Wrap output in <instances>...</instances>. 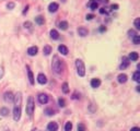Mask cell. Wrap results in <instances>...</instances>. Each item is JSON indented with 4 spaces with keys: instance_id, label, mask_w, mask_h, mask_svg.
Returning <instances> with one entry per match:
<instances>
[{
    "instance_id": "obj_15",
    "label": "cell",
    "mask_w": 140,
    "mask_h": 131,
    "mask_svg": "<svg viewBox=\"0 0 140 131\" xmlns=\"http://www.w3.org/2000/svg\"><path fill=\"white\" fill-rule=\"evenodd\" d=\"M58 50H59V53L62 54L64 56L68 55V48H67L66 46H64V45H60L59 47H58Z\"/></svg>"
},
{
    "instance_id": "obj_32",
    "label": "cell",
    "mask_w": 140,
    "mask_h": 131,
    "mask_svg": "<svg viewBox=\"0 0 140 131\" xmlns=\"http://www.w3.org/2000/svg\"><path fill=\"white\" fill-rule=\"evenodd\" d=\"M128 34H129V36H130V37H134L135 35H136V33H135L134 30H130V31L128 32Z\"/></svg>"
},
{
    "instance_id": "obj_8",
    "label": "cell",
    "mask_w": 140,
    "mask_h": 131,
    "mask_svg": "<svg viewBox=\"0 0 140 131\" xmlns=\"http://www.w3.org/2000/svg\"><path fill=\"white\" fill-rule=\"evenodd\" d=\"M37 51H38V48H37L36 46H32V47H30L27 49V54H29L30 56H35L37 54Z\"/></svg>"
},
{
    "instance_id": "obj_7",
    "label": "cell",
    "mask_w": 140,
    "mask_h": 131,
    "mask_svg": "<svg viewBox=\"0 0 140 131\" xmlns=\"http://www.w3.org/2000/svg\"><path fill=\"white\" fill-rule=\"evenodd\" d=\"M47 129L48 131H57L58 130V125H57V122H49L48 123V126H47Z\"/></svg>"
},
{
    "instance_id": "obj_11",
    "label": "cell",
    "mask_w": 140,
    "mask_h": 131,
    "mask_svg": "<svg viewBox=\"0 0 140 131\" xmlns=\"http://www.w3.org/2000/svg\"><path fill=\"white\" fill-rule=\"evenodd\" d=\"M58 3H56V2H52V3L49 4V7H48V10H49V12H56V11L58 10Z\"/></svg>"
},
{
    "instance_id": "obj_18",
    "label": "cell",
    "mask_w": 140,
    "mask_h": 131,
    "mask_svg": "<svg viewBox=\"0 0 140 131\" xmlns=\"http://www.w3.org/2000/svg\"><path fill=\"white\" fill-rule=\"evenodd\" d=\"M90 8H91V10H96V9L99 8V2H97V0H91Z\"/></svg>"
},
{
    "instance_id": "obj_37",
    "label": "cell",
    "mask_w": 140,
    "mask_h": 131,
    "mask_svg": "<svg viewBox=\"0 0 140 131\" xmlns=\"http://www.w3.org/2000/svg\"><path fill=\"white\" fill-rule=\"evenodd\" d=\"M100 13H101V14H104V13H106V10H105V8L100 9Z\"/></svg>"
},
{
    "instance_id": "obj_39",
    "label": "cell",
    "mask_w": 140,
    "mask_h": 131,
    "mask_svg": "<svg viewBox=\"0 0 140 131\" xmlns=\"http://www.w3.org/2000/svg\"><path fill=\"white\" fill-rule=\"evenodd\" d=\"M130 131H140V129L138 127H135V128H131V130Z\"/></svg>"
},
{
    "instance_id": "obj_13",
    "label": "cell",
    "mask_w": 140,
    "mask_h": 131,
    "mask_svg": "<svg viewBox=\"0 0 140 131\" xmlns=\"http://www.w3.org/2000/svg\"><path fill=\"white\" fill-rule=\"evenodd\" d=\"M14 96H13V94L11 92H7L6 94H4V100L6 102H12Z\"/></svg>"
},
{
    "instance_id": "obj_5",
    "label": "cell",
    "mask_w": 140,
    "mask_h": 131,
    "mask_svg": "<svg viewBox=\"0 0 140 131\" xmlns=\"http://www.w3.org/2000/svg\"><path fill=\"white\" fill-rule=\"evenodd\" d=\"M37 81H38L39 84H45L46 82H47V79H46V76L43 73H39L38 76H37Z\"/></svg>"
},
{
    "instance_id": "obj_23",
    "label": "cell",
    "mask_w": 140,
    "mask_h": 131,
    "mask_svg": "<svg viewBox=\"0 0 140 131\" xmlns=\"http://www.w3.org/2000/svg\"><path fill=\"white\" fill-rule=\"evenodd\" d=\"M62 92H64L65 94H68V93H69V85H68V83H64V84H62Z\"/></svg>"
},
{
    "instance_id": "obj_31",
    "label": "cell",
    "mask_w": 140,
    "mask_h": 131,
    "mask_svg": "<svg viewBox=\"0 0 140 131\" xmlns=\"http://www.w3.org/2000/svg\"><path fill=\"white\" fill-rule=\"evenodd\" d=\"M78 131H85L84 125H82V123H80V125H78Z\"/></svg>"
},
{
    "instance_id": "obj_20",
    "label": "cell",
    "mask_w": 140,
    "mask_h": 131,
    "mask_svg": "<svg viewBox=\"0 0 140 131\" xmlns=\"http://www.w3.org/2000/svg\"><path fill=\"white\" fill-rule=\"evenodd\" d=\"M43 53H44V55L48 56L50 53H52V47H50V46H48V45L44 46V48H43Z\"/></svg>"
},
{
    "instance_id": "obj_21",
    "label": "cell",
    "mask_w": 140,
    "mask_h": 131,
    "mask_svg": "<svg viewBox=\"0 0 140 131\" xmlns=\"http://www.w3.org/2000/svg\"><path fill=\"white\" fill-rule=\"evenodd\" d=\"M35 22H36L38 25H43L44 22H45V20H44L43 16H36V18H35Z\"/></svg>"
},
{
    "instance_id": "obj_16",
    "label": "cell",
    "mask_w": 140,
    "mask_h": 131,
    "mask_svg": "<svg viewBox=\"0 0 140 131\" xmlns=\"http://www.w3.org/2000/svg\"><path fill=\"white\" fill-rule=\"evenodd\" d=\"M117 80L119 83H126V81H127V76H126L125 73H120L119 76H117Z\"/></svg>"
},
{
    "instance_id": "obj_33",
    "label": "cell",
    "mask_w": 140,
    "mask_h": 131,
    "mask_svg": "<svg viewBox=\"0 0 140 131\" xmlns=\"http://www.w3.org/2000/svg\"><path fill=\"white\" fill-rule=\"evenodd\" d=\"M7 7H8V9H13L14 8V3H12V2H10V3L7 4Z\"/></svg>"
},
{
    "instance_id": "obj_22",
    "label": "cell",
    "mask_w": 140,
    "mask_h": 131,
    "mask_svg": "<svg viewBox=\"0 0 140 131\" xmlns=\"http://www.w3.org/2000/svg\"><path fill=\"white\" fill-rule=\"evenodd\" d=\"M59 29L67 30L68 29V22H66V21H61V22L59 23Z\"/></svg>"
},
{
    "instance_id": "obj_17",
    "label": "cell",
    "mask_w": 140,
    "mask_h": 131,
    "mask_svg": "<svg viewBox=\"0 0 140 131\" xmlns=\"http://www.w3.org/2000/svg\"><path fill=\"white\" fill-rule=\"evenodd\" d=\"M26 69H27V74H29V80H30V83L33 85L34 84V76H33V73H32V71H31V69H30V67L27 66L26 67Z\"/></svg>"
},
{
    "instance_id": "obj_29",
    "label": "cell",
    "mask_w": 140,
    "mask_h": 131,
    "mask_svg": "<svg viewBox=\"0 0 140 131\" xmlns=\"http://www.w3.org/2000/svg\"><path fill=\"white\" fill-rule=\"evenodd\" d=\"M135 26H136L137 30H140V19H136L135 20Z\"/></svg>"
},
{
    "instance_id": "obj_40",
    "label": "cell",
    "mask_w": 140,
    "mask_h": 131,
    "mask_svg": "<svg viewBox=\"0 0 140 131\" xmlns=\"http://www.w3.org/2000/svg\"><path fill=\"white\" fill-rule=\"evenodd\" d=\"M104 31H106V29L105 27H101V32H104Z\"/></svg>"
},
{
    "instance_id": "obj_25",
    "label": "cell",
    "mask_w": 140,
    "mask_h": 131,
    "mask_svg": "<svg viewBox=\"0 0 140 131\" xmlns=\"http://www.w3.org/2000/svg\"><path fill=\"white\" fill-rule=\"evenodd\" d=\"M134 80L136 82H139L140 81V71H136L134 73Z\"/></svg>"
},
{
    "instance_id": "obj_1",
    "label": "cell",
    "mask_w": 140,
    "mask_h": 131,
    "mask_svg": "<svg viewBox=\"0 0 140 131\" xmlns=\"http://www.w3.org/2000/svg\"><path fill=\"white\" fill-rule=\"evenodd\" d=\"M14 108H13V119L19 121L21 118V106H22V94L21 92L17 93L14 96Z\"/></svg>"
},
{
    "instance_id": "obj_12",
    "label": "cell",
    "mask_w": 140,
    "mask_h": 131,
    "mask_svg": "<svg viewBox=\"0 0 140 131\" xmlns=\"http://www.w3.org/2000/svg\"><path fill=\"white\" fill-rule=\"evenodd\" d=\"M138 58H139V55H138V53H130L129 54V56H128V59L129 60H131V61H137L138 60Z\"/></svg>"
},
{
    "instance_id": "obj_36",
    "label": "cell",
    "mask_w": 140,
    "mask_h": 131,
    "mask_svg": "<svg viewBox=\"0 0 140 131\" xmlns=\"http://www.w3.org/2000/svg\"><path fill=\"white\" fill-rule=\"evenodd\" d=\"M24 26H25V29H26V27H27V29H30V27H31V23H30V22H25Z\"/></svg>"
},
{
    "instance_id": "obj_28",
    "label": "cell",
    "mask_w": 140,
    "mask_h": 131,
    "mask_svg": "<svg viewBox=\"0 0 140 131\" xmlns=\"http://www.w3.org/2000/svg\"><path fill=\"white\" fill-rule=\"evenodd\" d=\"M0 114H1L2 116H7V115L9 114V109L8 108H1L0 109Z\"/></svg>"
},
{
    "instance_id": "obj_9",
    "label": "cell",
    "mask_w": 140,
    "mask_h": 131,
    "mask_svg": "<svg viewBox=\"0 0 140 131\" xmlns=\"http://www.w3.org/2000/svg\"><path fill=\"white\" fill-rule=\"evenodd\" d=\"M100 85H101V80H100V79H92V81H91V86H92L93 88L99 87Z\"/></svg>"
},
{
    "instance_id": "obj_38",
    "label": "cell",
    "mask_w": 140,
    "mask_h": 131,
    "mask_svg": "<svg viewBox=\"0 0 140 131\" xmlns=\"http://www.w3.org/2000/svg\"><path fill=\"white\" fill-rule=\"evenodd\" d=\"M3 76V68H0V79Z\"/></svg>"
},
{
    "instance_id": "obj_14",
    "label": "cell",
    "mask_w": 140,
    "mask_h": 131,
    "mask_svg": "<svg viewBox=\"0 0 140 131\" xmlns=\"http://www.w3.org/2000/svg\"><path fill=\"white\" fill-rule=\"evenodd\" d=\"M128 66H129V59L127 57H123V62L120 65V69H125Z\"/></svg>"
},
{
    "instance_id": "obj_26",
    "label": "cell",
    "mask_w": 140,
    "mask_h": 131,
    "mask_svg": "<svg viewBox=\"0 0 140 131\" xmlns=\"http://www.w3.org/2000/svg\"><path fill=\"white\" fill-rule=\"evenodd\" d=\"M72 129V123L68 121V122H66V126H65V131H71Z\"/></svg>"
},
{
    "instance_id": "obj_10",
    "label": "cell",
    "mask_w": 140,
    "mask_h": 131,
    "mask_svg": "<svg viewBox=\"0 0 140 131\" xmlns=\"http://www.w3.org/2000/svg\"><path fill=\"white\" fill-rule=\"evenodd\" d=\"M88 33H89L88 30L85 29V27H83V26H81V27H79V29H78V34L80 35V36H82V37L87 36Z\"/></svg>"
},
{
    "instance_id": "obj_19",
    "label": "cell",
    "mask_w": 140,
    "mask_h": 131,
    "mask_svg": "<svg viewBox=\"0 0 140 131\" xmlns=\"http://www.w3.org/2000/svg\"><path fill=\"white\" fill-rule=\"evenodd\" d=\"M50 37H52L53 39H58L59 38V33L56 31V30H52V31H50Z\"/></svg>"
},
{
    "instance_id": "obj_2",
    "label": "cell",
    "mask_w": 140,
    "mask_h": 131,
    "mask_svg": "<svg viewBox=\"0 0 140 131\" xmlns=\"http://www.w3.org/2000/svg\"><path fill=\"white\" fill-rule=\"evenodd\" d=\"M76 68H77V72L80 76H84L85 74V67L84 64L81 59H77L76 60Z\"/></svg>"
},
{
    "instance_id": "obj_34",
    "label": "cell",
    "mask_w": 140,
    "mask_h": 131,
    "mask_svg": "<svg viewBox=\"0 0 140 131\" xmlns=\"http://www.w3.org/2000/svg\"><path fill=\"white\" fill-rule=\"evenodd\" d=\"M93 18H94V15H93V14H87V16H85L87 20H92Z\"/></svg>"
},
{
    "instance_id": "obj_3",
    "label": "cell",
    "mask_w": 140,
    "mask_h": 131,
    "mask_svg": "<svg viewBox=\"0 0 140 131\" xmlns=\"http://www.w3.org/2000/svg\"><path fill=\"white\" fill-rule=\"evenodd\" d=\"M53 70L56 73H60L61 72V61L59 60L58 56H55L53 58Z\"/></svg>"
},
{
    "instance_id": "obj_30",
    "label": "cell",
    "mask_w": 140,
    "mask_h": 131,
    "mask_svg": "<svg viewBox=\"0 0 140 131\" xmlns=\"http://www.w3.org/2000/svg\"><path fill=\"white\" fill-rule=\"evenodd\" d=\"M45 114L48 115V116H52V115H54V110L50 108H47V109H45Z\"/></svg>"
},
{
    "instance_id": "obj_24",
    "label": "cell",
    "mask_w": 140,
    "mask_h": 131,
    "mask_svg": "<svg viewBox=\"0 0 140 131\" xmlns=\"http://www.w3.org/2000/svg\"><path fill=\"white\" fill-rule=\"evenodd\" d=\"M132 41H134L135 45H138V44L140 43V36L139 35H135V36L132 37Z\"/></svg>"
},
{
    "instance_id": "obj_6",
    "label": "cell",
    "mask_w": 140,
    "mask_h": 131,
    "mask_svg": "<svg viewBox=\"0 0 140 131\" xmlns=\"http://www.w3.org/2000/svg\"><path fill=\"white\" fill-rule=\"evenodd\" d=\"M38 102L41 104H46L48 102V96L46 94H39L38 95Z\"/></svg>"
},
{
    "instance_id": "obj_4",
    "label": "cell",
    "mask_w": 140,
    "mask_h": 131,
    "mask_svg": "<svg viewBox=\"0 0 140 131\" xmlns=\"http://www.w3.org/2000/svg\"><path fill=\"white\" fill-rule=\"evenodd\" d=\"M34 106H35V104H34V99H33V97L30 96V97H29V99H27V105H26V114L29 115L30 117H31L32 115H33Z\"/></svg>"
},
{
    "instance_id": "obj_27",
    "label": "cell",
    "mask_w": 140,
    "mask_h": 131,
    "mask_svg": "<svg viewBox=\"0 0 140 131\" xmlns=\"http://www.w3.org/2000/svg\"><path fill=\"white\" fill-rule=\"evenodd\" d=\"M58 104H59L60 107H65L66 106V100H65L64 98H59V99H58Z\"/></svg>"
},
{
    "instance_id": "obj_35",
    "label": "cell",
    "mask_w": 140,
    "mask_h": 131,
    "mask_svg": "<svg viewBox=\"0 0 140 131\" xmlns=\"http://www.w3.org/2000/svg\"><path fill=\"white\" fill-rule=\"evenodd\" d=\"M112 10H117L118 9V4H112Z\"/></svg>"
}]
</instances>
